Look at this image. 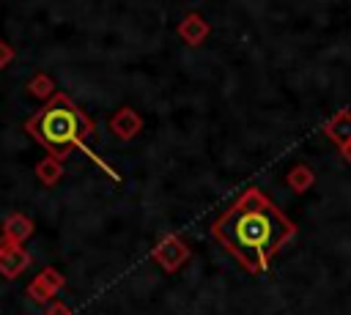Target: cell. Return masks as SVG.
<instances>
[{"instance_id":"obj_1","label":"cell","mask_w":351,"mask_h":315,"mask_svg":"<svg viewBox=\"0 0 351 315\" xmlns=\"http://www.w3.org/2000/svg\"><path fill=\"white\" fill-rule=\"evenodd\" d=\"M293 233L296 225L255 186L241 192L211 222L217 244L225 247L228 255H233V260L250 274H263Z\"/></svg>"},{"instance_id":"obj_2","label":"cell","mask_w":351,"mask_h":315,"mask_svg":"<svg viewBox=\"0 0 351 315\" xmlns=\"http://www.w3.org/2000/svg\"><path fill=\"white\" fill-rule=\"evenodd\" d=\"M25 131H27L33 140H38V142L47 148V153L55 156V159L63 162L74 148H80V151H85L104 173H110L112 178H118V175L85 145V142L96 134V126H93V121H90L66 93H55L49 101H44V107H41L33 118H27Z\"/></svg>"},{"instance_id":"obj_3","label":"cell","mask_w":351,"mask_h":315,"mask_svg":"<svg viewBox=\"0 0 351 315\" xmlns=\"http://www.w3.org/2000/svg\"><path fill=\"white\" fill-rule=\"evenodd\" d=\"M151 257H154V263H159L167 274H173V271H178V268L189 260V247H186V241L178 238V236H162V238L154 244Z\"/></svg>"},{"instance_id":"obj_4","label":"cell","mask_w":351,"mask_h":315,"mask_svg":"<svg viewBox=\"0 0 351 315\" xmlns=\"http://www.w3.org/2000/svg\"><path fill=\"white\" fill-rule=\"evenodd\" d=\"M63 285H66V277H63L58 268L47 266V268H41L38 277H33V282L27 285V296H30L36 304H49V301L55 299V293H58Z\"/></svg>"},{"instance_id":"obj_5","label":"cell","mask_w":351,"mask_h":315,"mask_svg":"<svg viewBox=\"0 0 351 315\" xmlns=\"http://www.w3.org/2000/svg\"><path fill=\"white\" fill-rule=\"evenodd\" d=\"M27 266H30V252L25 249V244H14L0 236V277L14 279Z\"/></svg>"},{"instance_id":"obj_6","label":"cell","mask_w":351,"mask_h":315,"mask_svg":"<svg viewBox=\"0 0 351 315\" xmlns=\"http://www.w3.org/2000/svg\"><path fill=\"white\" fill-rule=\"evenodd\" d=\"M110 131L121 140V142H129L132 137H137L143 131V118L132 110V107H121L112 118H110Z\"/></svg>"},{"instance_id":"obj_7","label":"cell","mask_w":351,"mask_h":315,"mask_svg":"<svg viewBox=\"0 0 351 315\" xmlns=\"http://www.w3.org/2000/svg\"><path fill=\"white\" fill-rule=\"evenodd\" d=\"M33 230H36L33 219H30L27 214H22V211H14V214H8V216L3 219L0 236L8 238V241H14V244H25V241L33 236Z\"/></svg>"},{"instance_id":"obj_8","label":"cell","mask_w":351,"mask_h":315,"mask_svg":"<svg viewBox=\"0 0 351 315\" xmlns=\"http://www.w3.org/2000/svg\"><path fill=\"white\" fill-rule=\"evenodd\" d=\"M178 36L184 38V44L197 47V44H203L206 36H208V22H206L197 11H189V14L178 22Z\"/></svg>"},{"instance_id":"obj_9","label":"cell","mask_w":351,"mask_h":315,"mask_svg":"<svg viewBox=\"0 0 351 315\" xmlns=\"http://www.w3.org/2000/svg\"><path fill=\"white\" fill-rule=\"evenodd\" d=\"M324 131H326V137H329L337 148L351 145V110L337 112V115L324 126Z\"/></svg>"},{"instance_id":"obj_10","label":"cell","mask_w":351,"mask_h":315,"mask_svg":"<svg viewBox=\"0 0 351 315\" xmlns=\"http://www.w3.org/2000/svg\"><path fill=\"white\" fill-rule=\"evenodd\" d=\"M36 178H38L44 186H55V184L63 178V162L47 153V156L36 164Z\"/></svg>"},{"instance_id":"obj_11","label":"cell","mask_w":351,"mask_h":315,"mask_svg":"<svg viewBox=\"0 0 351 315\" xmlns=\"http://www.w3.org/2000/svg\"><path fill=\"white\" fill-rule=\"evenodd\" d=\"M285 184H288L296 194H302V192H307V189L315 184V173H313L307 164H293V167L288 170V175H285Z\"/></svg>"},{"instance_id":"obj_12","label":"cell","mask_w":351,"mask_h":315,"mask_svg":"<svg viewBox=\"0 0 351 315\" xmlns=\"http://www.w3.org/2000/svg\"><path fill=\"white\" fill-rule=\"evenodd\" d=\"M27 93L36 96L38 101H49V99L58 93V90H55V79H52L49 74L38 71V74L30 77V82H27Z\"/></svg>"},{"instance_id":"obj_13","label":"cell","mask_w":351,"mask_h":315,"mask_svg":"<svg viewBox=\"0 0 351 315\" xmlns=\"http://www.w3.org/2000/svg\"><path fill=\"white\" fill-rule=\"evenodd\" d=\"M44 315H71V307L60 299H52L49 304H44Z\"/></svg>"},{"instance_id":"obj_14","label":"cell","mask_w":351,"mask_h":315,"mask_svg":"<svg viewBox=\"0 0 351 315\" xmlns=\"http://www.w3.org/2000/svg\"><path fill=\"white\" fill-rule=\"evenodd\" d=\"M14 58H16L14 47H11L8 41H3V38H0V68H8V66L14 63Z\"/></svg>"},{"instance_id":"obj_15","label":"cell","mask_w":351,"mask_h":315,"mask_svg":"<svg viewBox=\"0 0 351 315\" xmlns=\"http://www.w3.org/2000/svg\"><path fill=\"white\" fill-rule=\"evenodd\" d=\"M340 156H343V159H346V162L351 164V145H346V148H340Z\"/></svg>"}]
</instances>
